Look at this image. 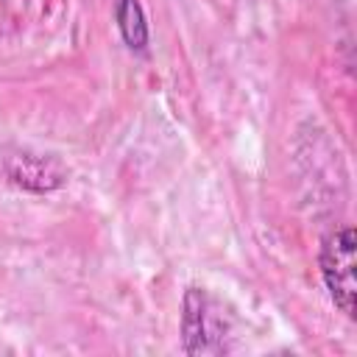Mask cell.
I'll list each match as a JSON object with an SVG mask.
<instances>
[{"mask_svg":"<svg viewBox=\"0 0 357 357\" xmlns=\"http://www.w3.org/2000/svg\"><path fill=\"white\" fill-rule=\"evenodd\" d=\"M318 265H321V276H324V284L335 307L346 318H354L357 282H354V229L351 226H340L324 237Z\"/></svg>","mask_w":357,"mask_h":357,"instance_id":"obj_1","label":"cell"},{"mask_svg":"<svg viewBox=\"0 0 357 357\" xmlns=\"http://www.w3.org/2000/svg\"><path fill=\"white\" fill-rule=\"evenodd\" d=\"M181 340L187 354H218L226 351L223 326L201 287H187L181 307Z\"/></svg>","mask_w":357,"mask_h":357,"instance_id":"obj_2","label":"cell"},{"mask_svg":"<svg viewBox=\"0 0 357 357\" xmlns=\"http://www.w3.org/2000/svg\"><path fill=\"white\" fill-rule=\"evenodd\" d=\"M114 17H117V28L126 39V45L131 50H145L148 47V25H145V14L139 8L137 0H114Z\"/></svg>","mask_w":357,"mask_h":357,"instance_id":"obj_4","label":"cell"},{"mask_svg":"<svg viewBox=\"0 0 357 357\" xmlns=\"http://www.w3.org/2000/svg\"><path fill=\"white\" fill-rule=\"evenodd\" d=\"M6 178L28 192H53L67 184V167L56 156H42L31 151H14L3 159Z\"/></svg>","mask_w":357,"mask_h":357,"instance_id":"obj_3","label":"cell"}]
</instances>
